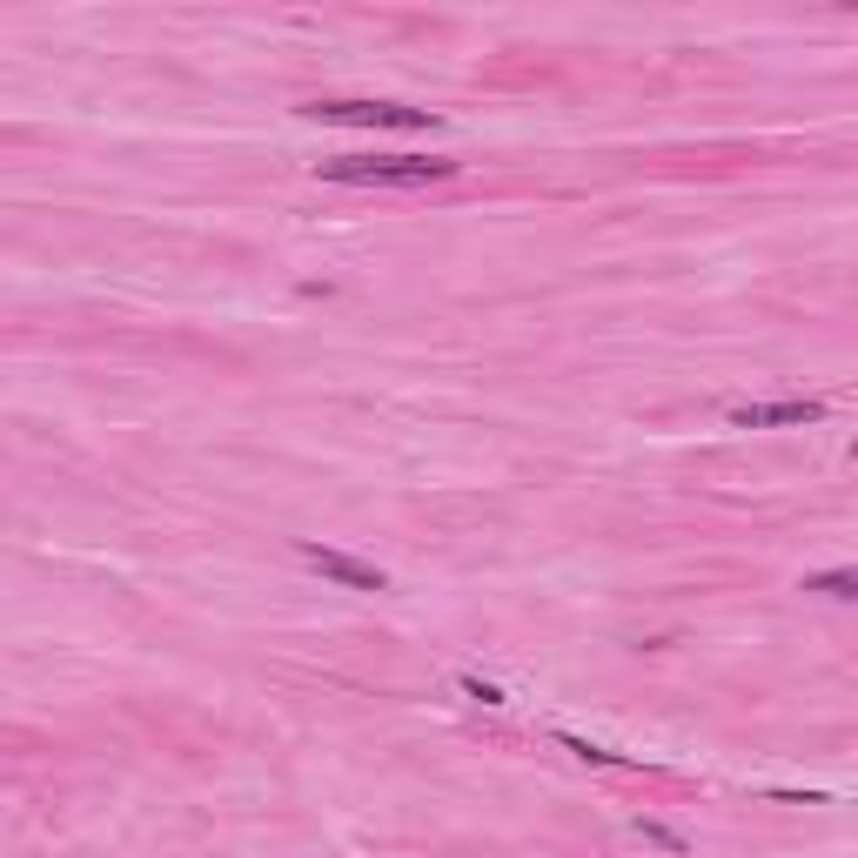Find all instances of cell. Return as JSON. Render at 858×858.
<instances>
[{
    "label": "cell",
    "mask_w": 858,
    "mask_h": 858,
    "mask_svg": "<svg viewBox=\"0 0 858 858\" xmlns=\"http://www.w3.org/2000/svg\"><path fill=\"white\" fill-rule=\"evenodd\" d=\"M825 403H738L731 409V423L738 429H765V423H818Z\"/></svg>",
    "instance_id": "obj_4"
},
{
    "label": "cell",
    "mask_w": 858,
    "mask_h": 858,
    "mask_svg": "<svg viewBox=\"0 0 858 858\" xmlns=\"http://www.w3.org/2000/svg\"><path fill=\"white\" fill-rule=\"evenodd\" d=\"M805 590H825V597H852V570H832V577H812Z\"/></svg>",
    "instance_id": "obj_6"
},
{
    "label": "cell",
    "mask_w": 858,
    "mask_h": 858,
    "mask_svg": "<svg viewBox=\"0 0 858 858\" xmlns=\"http://www.w3.org/2000/svg\"><path fill=\"white\" fill-rule=\"evenodd\" d=\"M309 121H356V128H443V114L403 101H302Z\"/></svg>",
    "instance_id": "obj_2"
},
{
    "label": "cell",
    "mask_w": 858,
    "mask_h": 858,
    "mask_svg": "<svg viewBox=\"0 0 858 858\" xmlns=\"http://www.w3.org/2000/svg\"><path fill=\"white\" fill-rule=\"evenodd\" d=\"M302 564L309 570H322L329 584H342V590H389V577L376 564H362V557H349V550H322V543H302Z\"/></svg>",
    "instance_id": "obj_3"
},
{
    "label": "cell",
    "mask_w": 858,
    "mask_h": 858,
    "mask_svg": "<svg viewBox=\"0 0 858 858\" xmlns=\"http://www.w3.org/2000/svg\"><path fill=\"white\" fill-rule=\"evenodd\" d=\"M463 691H470L476 704H503V691H497V684H483V678H463Z\"/></svg>",
    "instance_id": "obj_7"
},
{
    "label": "cell",
    "mask_w": 858,
    "mask_h": 858,
    "mask_svg": "<svg viewBox=\"0 0 858 858\" xmlns=\"http://www.w3.org/2000/svg\"><path fill=\"white\" fill-rule=\"evenodd\" d=\"M637 838H644V845H664V852H684V838L671 832V825H651V818H637Z\"/></svg>",
    "instance_id": "obj_5"
},
{
    "label": "cell",
    "mask_w": 858,
    "mask_h": 858,
    "mask_svg": "<svg viewBox=\"0 0 858 858\" xmlns=\"http://www.w3.org/2000/svg\"><path fill=\"white\" fill-rule=\"evenodd\" d=\"M322 181H349V188H423V181H450L456 161H429V155H336L316 161Z\"/></svg>",
    "instance_id": "obj_1"
}]
</instances>
